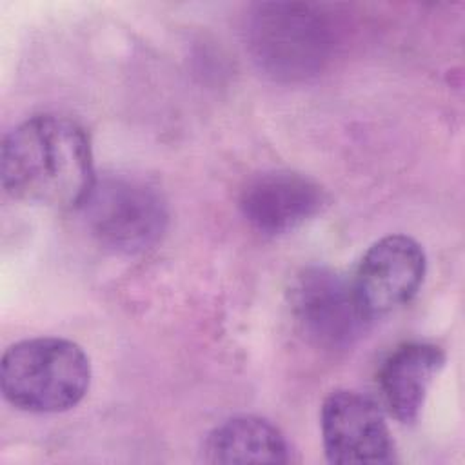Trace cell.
Instances as JSON below:
<instances>
[{
  "instance_id": "1",
  "label": "cell",
  "mask_w": 465,
  "mask_h": 465,
  "mask_svg": "<svg viewBox=\"0 0 465 465\" xmlns=\"http://www.w3.org/2000/svg\"><path fill=\"white\" fill-rule=\"evenodd\" d=\"M0 176L16 200L80 209L96 180L89 136L67 116H31L4 138Z\"/></svg>"
},
{
  "instance_id": "2",
  "label": "cell",
  "mask_w": 465,
  "mask_h": 465,
  "mask_svg": "<svg viewBox=\"0 0 465 465\" xmlns=\"http://www.w3.org/2000/svg\"><path fill=\"white\" fill-rule=\"evenodd\" d=\"M323 5L262 2L247 16V47L254 64L280 82H302L329 64L338 38Z\"/></svg>"
},
{
  "instance_id": "3",
  "label": "cell",
  "mask_w": 465,
  "mask_h": 465,
  "mask_svg": "<svg viewBox=\"0 0 465 465\" xmlns=\"http://www.w3.org/2000/svg\"><path fill=\"white\" fill-rule=\"evenodd\" d=\"M4 398L36 414L76 407L91 385V361L84 349L65 338L40 336L13 343L0 363Z\"/></svg>"
},
{
  "instance_id": "4",
  "label": "cell",
  "mask_w": 465,
  "mask_h": 465,
  "mask_svg": "<svg viewBox=\"0 0 465 465\" xmlns=\"http://www.w3.org/2000/svg\"><path fill=\"white\" fill-rule=\"evenodd\" d=\"M80 209L93 238L116 252L147 251L158 243L167 227V205L162 194L133 176L96 178Z\"/></svg>"
},
{
  "instance_id": "5",
  "label": "cell",
  "mask_w": 465,
  "mask_h": 465,
  "mask_svg": "<svg viewBox=\"0 0 465 465\" xmlns=\"http://www.w3.org/2000/svg\"><path fill=\"white\" fill-rule=\"evenodd\" d=\"M294 316L311 341L325 349H347L367 329L352 280L327 267L305 269L292 285Z\"/></svg>"
},
{
  "instance_id": "6",
  "label": "cell",
  "mask_w": 465,
  "mask_h": 465,
  "mask_svg": "<svg viewBox=\"0 0 465 465\" xmlns=\"http://www.w3.org/2000/svg\"><path fill=\"white\" fill-rule=\"evenodd\" d=\"M322 440L331 463H389L394 443L378 403L354 391H334L322 405Z\"/></svg>"
},
{
  "instance_id": "7",
  "label": "cell",
  "mask_w": 465,
  "mask_h": 465,
  "mask_svg": "<svg viewBox=\"0 0 465 465\" xmlns=\"http://www.w3.org/2000/svg\"><path fill=\"white\" fill-rule=\"evenodd\" d=\"M425 269V252L414 238L389 234L374 242L352 278L367 316L372 320L411 302L423 283Z\"/></svg>"
},
{
  "instance_id": "8",
  "label": "cell",
  "mask_w": 465,
  "mask_h": 465,
  "mask_svg": "<svg viewBox=\"0 0 465 465\" xmlns=\"http://www.w3.org/2000/svg\"><path fill=\"white\" fill-rule=\"evenodd\" d=\"M325 203L323 189L305 174L267 171L247 182L240 194L243 218L265 234H283L314 218Z\"/></svg>"
},
{
  "instance_id": "9",
  "label": "cell",
  "mask_w": 465,
  "mask_h": 465,
  "mask_svg": "<svg viewBox=\"0 0 465 465\" xmlns=\"http://www.w3.org/2000/svg\"><path fill=\"white\" fill-rule=\"evenodd\" d=\"M445 363L441 347L429 341L398 345L381 363L378 387L391 416L412 423L425 403L429 387Z\"/></svg>"
},
{
  "instance_id": "10",
  "label": "cell",
  "mask_w": 465,
  "mask_h": 465,
  "mask_svg": "<svg viewBox=\"0 0 465 465\" xmlns=\"http://www.w3.org/2000/svg\"><path fill=\"white\" fill-rule=\"evenodd\" d=\"M209 463H287L291 447L283 432L260 416H234L214 427L203 443Z\"/></svg>"
}]
</instances>
